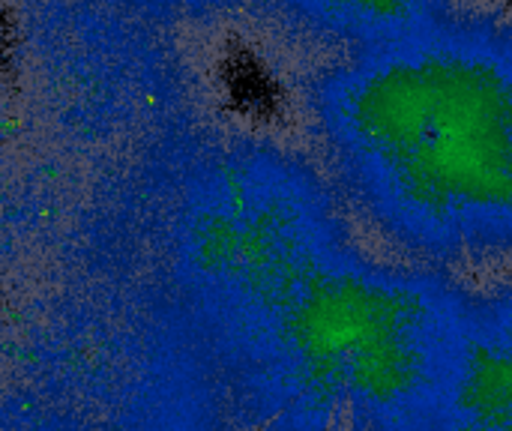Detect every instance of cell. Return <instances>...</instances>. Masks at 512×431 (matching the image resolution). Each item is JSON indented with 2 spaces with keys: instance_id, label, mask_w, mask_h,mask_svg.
Returning a JSON list of instances; mask_svg holds the SVG:
<instances>
[{
  "instance_id": "cell-5",
  "label": "cell",
  "mask_w": 512,
  "mask_h": 431,
  "mask_svg": "<svg viewBox=\"0 0 512 431\" xmlns=\"http://www.w3.org/2000/svg\"><path fill=\"white\" fill-rule=\"evenodd\" d=\"M132 21L180 36H222L243 30L252 0H105Z\"/></svg>"
},
{
  "instance_id": "cell-2",
  "label": "cell",
  "mask_w": 512,
  "mask_h": 431,
  "mask_svg": "<svg viewBox=\"0 0 512 431\" xmlns=\"http://www.w3.org/2000/svg\"><path fill=\"white\" fill-rule=\"evenodd\" d=\"M462 300L465 282L381 258L327 201L210 315L252 431H441Z\"/></svg>"
},
{
  "instance_id": "cell-3",
  "label": "cell",
  "mask_w": 512,
  "mask_h": 431,
  "mask_svg": "<svg viewBox=\"0 0 512 431\" xmlns=\"http://www.w3.org/2000/svg\"><path fill=\"white\" fill-rule=\"evenodd\" d=\"M471 0H252L243 33L276 78L336 63L417 30Z\"/></svg>"
},
{
  "instance_id": "cell-1",
  "label": "cell",
  "mask_w": 512,
  "mask_h": 431,
  "mask_svg": "<svg viewBox=\"0 0 512 431\" xmlns=\"http://www.w3.org/2000/svg\"><path fill=\"white\" fill-rule=\"evenodd\" d=\"M288 129L381 258L512 276V0L279 78Z\"/></svg>"
},
{
  "instance_id": "cell-4",
  "label": "cell",
  "mask_w": 512,
  "mask_h": 431,
  "mask_svg": "<svg viewBox=\"0 0 512 431\" xmlns=\"http://www.w3.org/2000/svg\"><path fill=\"white\" fill-rule=\"evenodd\" d=\"M441 431H512V276L465 282L462 351Z\"/></svg>"
}]
</instances>
